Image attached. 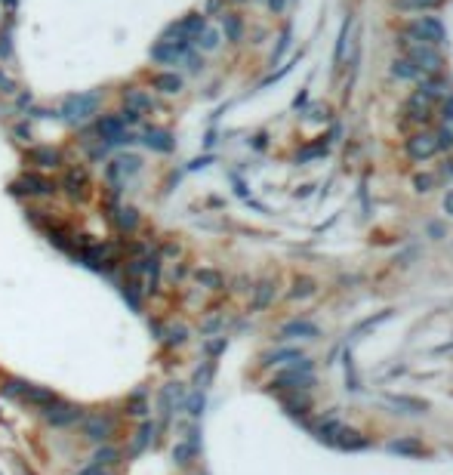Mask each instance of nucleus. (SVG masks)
Returning a JSON list of instances; mask_svg holds the SVG:
<instances>
[{"instance_id":"nucleus-8","label":"nucleus","mask_w":453,"mask_h":475,"mask_svg":"<svg viewBox=\"0 0 453 475\" xmlns=\"http://www.w3.org/2000/svg\"><path fill=\"white\" fill-rule=\"evenodd\" d=\"M204 28H207L204 12H188L185 19H179V22L170 25L167 34H164V37H179V40H194V37H198Z\"/></svg>"},{"instance_id":"nucleus-12","label":"nucleus","mask_w":453,"mask_h":475,"mask_svg":"<svg viewBox=\"0 0 453 475\" xmlns=\"http://www.w3.org/2000/svg\"><path fill=\"white\" fill-rule=\"evenodd\" d=\"M410 34L416 37V43H428V47L444 43V28H441V22L438 19H432V16L416 19V22L410 25Z\"/></svg>"},{"instance_id":"nucleus-28","label":"nucleus","mask_w":453,"mask_h":475,"mask_svg":"<svg viewBox=\"0 0 453 475\" xmlns=\"http://www.w3.org/2000/svg\"><path fill=\"white\" fill-rule=\"evenodd\" d=\"M127 411H130L133 417H145V413H148V398H145L142 389H139V392H133L130 398H127Z\"/></svg>"},{"instance_id":"nucleus-14","label":"nucleus","mask_w":453,"mask_h":475,"mask_svg":"<svg viewBox=\"0 0 453 475\" xmlns=\"http://www.w3.org/2000/svg\"><path fill=\"white\" fill-rule=\"evenodd\" d=\"M404 111H407L410 121L426 123V121H428V114H432V99L422 96V93L416 90V93H410V99L404 102Z\"/></svg>"},{"instance_id":"nucleus-37","label":"nucleus","mask_w":453,"mask_h":475,"mask_svg":"<svg viewBox=\"0 0 453 475\" xmlns=\"http://www.w3.org/2000/svg\"><path fill=\"white\" fill-rule=\"evenodd\" d=\"M75 475H114V469H105V466H96V463H90V466H83L81 472Z\"/></svg>"},{"instance_id":"nucleus-9","label":"nucleus","mask_w":453,"mask_h":475,"mask_svg":"<svg viewBox=\"0 0 453 475\" xmlns=\"http://www.w3.org/2000/svg\"><path fill=\"white\" fill-rule=\"evenodd\" d=\"M25 160L34 167H40V170H59V167L65 164V154L59 151L56 145H34L25 151Z\"/></svg>"},{"instance_id":"nucleus-31","label":"nucleus","mask_w":453,"mask_h":475,"mask_svg":"<svg viewBox=\"0 0 453 475\" xmlns=\"http://www.w3.org/2000/svg\"><path fill=\"white\" fill-rule=\"evenodd\" d=\"M194 40H198V47H200V49H216V47H219V31L207 25V28L200 31V34L194 37Z\"/></svg>"},{"instance_id":"nucleus-32","label":"nucleus","mask_w":453,"mask_h":475,"mask_svg":"<svg viewBox=\"0 0 453 475\" xmlns=\"http://www.w3.org/2000/svg\"><path fill=\"white\" fill-rule=\"evenodd\" d=\"M315 293V281H309V278H296V284H293L290 290V300H305V296Z\"/></svg>"},{"instance_id":"nucleus-44","label":"nucleus","mask_w":453,"mask_h":475,"mask_svg":"<svg viewBox=\"0 0 453 475\" xmlns=\"http://www.w3.org/2000/svg\"><path fill=\"white\" fill-rule=\"evenodd\" d=\"M0 56H10V34L0 37Z\"/></svg>"},{"instance_id":"nucleus-4","label":"nucleus","mask_w":453,"mask_h":475,"mask_svg":"<svg viewBox=\"0 0 453 475\" xmlns=\"http://www.w3.org/2000/svg\"><path fill=\"white\" fill-rule=\"evenodd\" d=\"M44 413V419L53 426V429H68V426H77L83 419V411L77 404H68V401H62L59 398L56 404H50L47 411H40Z\"/></svg>"},{"instance_id":"nucleus-2","label":"nucleus","mask_w":453,"mask_h":475,"mask_svg":"<svg viewBox=\"0 0 453 475\" xmlns=\"http://www.w3.org/2000/svg\"><path fill=\"white\" fill-rule=\"evenodd\" d=\"M81 429H83V438H90V441L108 444L114 435H118V419H114L112 413H105V411L87 413V417L81 419Z\"/></svg>"},{"instance_id":"nucleus-29","label":"nucleus","mask_w":453,"mask_h":475,"mask_svg":"<svg viewBox=\"0 0 453 475\" xmlns=\"http://www.w3.org/2000/svg\"><path fill=\"white\" fill-rule=\"evenodd\" d=\"M194 278H198V284H204V287H210V290L222 287V275H219L216 269H198L194 271Z\"/></svg>"},{"instance_id":"nucleus-7","label":"nucleus","mask_w":453,"mask_h":475,"mask_svg":"<svg viewBox=\"0 0 453 475\" xmlns=\"http://www.w3.org/2000/svg\"><path fill=\"white\" fill-rule=\"evenodd\" d=\"M62 188H65V195H68L71 201H83V197L90 195L87 167H81V164L68 167V170H65V176H62Z\"/></svg>"},{"instance_id":"nucleus-42","label":"nucleus","mask_w":453,"mask_h":475,"mask_svg":"<svg viewBox=\"0 0 453 475\" xmlns=\"http://www.w3.org/2000/svg\"><path fill=\"white\" fill-rule=\"evenodd\" d=\"M432 182H435L432 176H416V188H419V191H428V185H432Z\"/></svg>"},{"instance_id":"nucleus-26","label":"nucleus","mask_w":453,"mask_h":475,"mask_svg":"<svg viewBox=\"0 0 453 475\" xmlns=\"http://www.w3.org/2000/svg\"><path fill=\"white\" fill-rule=\"evenodd\" d=\"M151 435H155V426H151V423H142V426H139L136 438H133V448H130L133 454H142V450L151 444Z\"/></svg>"},{"instance_id":"nucleus-33","label":"nucleus","mask_w":453,"mask_h":475,"mask_svg":"<svg viewBox=\"0 0 453 475\" xmlns=\"http://www.w3.org/2000/svg\"><path fill=\"white\" fill-rule=\"evenodd\" d=\"M395 74H398V77H410V80H419V77H422V71H419V68H416L410 59L395 62Z\"/></svg>"},{"instance_id":"nucleus-21","label":"nucleus","mask_w":453,"mask_h":475,"mask_svg":"<svg viewBox=\"0 0 453 475\" xmlns=\"http://www.w3.org/2000/svg\"><path fill=\"white\" fill-rule=\"evenodd\" d=\"M419 93L422 96H428V99H444V96H450L447 93V80L444 77H422V84H419Z\"/></svg>"},{"instance_id":"nucleus-18","label":"nucleus","mask_w":453,"mask_h":475,"mask_svg":"<svg viewBox=\"0 0 453 475\" xmlns=\"http://www.w3.org/2000/svg\"><path fill=\"white\" fill-rule=\"evenodd\" d=\"M142 142L148 148H155V151H173V145H176L173 136H170L167 130H161V127H148V130H145V139Z\"/></svg>"},{"instance_id":"nucleus-38","label":"nucleus","mask_w":453,"mask_h":475,"mask_svg":"<svg viewBox=\"0 0 453 475\" xmlns=\"http://www.w3.org/2000/svg\"><path fill=\"white\" fill-rule=\"evenodd\" d=\"M438 0H398V6H407V10H422V6H435Z\"/></svg>"},{"instance_id":"nucleus-46","label":"nucleus","mask_w":453,"mask_h":475,"mask_svg":"<svg viewBox=\"0 0 453 475\" xmlns=\"http://www.w3.org/2000/svg\"><path fill=\"white\" fill-rule=\"evenodd\" d=\"M444 210H447V213H450V216H453V191H450V195H447V197H444Z\"/></svg>"},{"instance_id":"nucleus-35","label":"nucleus","mask_w":453,"mask_h":475,"mask_svg":"<svg viewBox=\"0 0 453 475\" xmlns=\"http://www.w3.org/2000/svg\"><path fill=\"white\" fill-rule=\"evenodd\" d=\"M164 343H167V345H182V343H185V327H182V324L167 327V330H164Z\"/></svg>"},{"instance_id":"nucleus-45","label":"nucleus","mask_w":453,"mask_h":475,"mask_svg":"<svg viewBox=\"0 0 453 475\" xmlns=\"http://www.w3.org/2000/svg\"><path fill=\"white\" fill-rule=\"evenodd\" d=\"M222 10V0H210V3H207V12H219Z\"/></svg>"},{"instance_id":"nucleus-6","label":"nucleus","mask_w":453,"mask_h":475,"mask_svg":"<svg viewBox=\"0 0 453 475\" xmlns=\"http://www.w3.org/2000/svg\"><path fill=\"white\" fill-rule=\"evenodd\" d=\"M96 136L105 145H120V142H133V136L127 133V123L120 121V114H105L96 121Z\"/></svg>"},{"instance_id":"nucleus-48","label":"nucleus","mask_w":453,"mask_h":475,"mask_svg":"<svg viewBox=\"0 0 453 475\" xmlns=\"http://www.w3.org/2000/svg\"><path fill=\"white\" fill-rule=\"evenodd\" d=\"M3 3H7V6H16V0H3Z\"/></svg>"},{"instance_id":"nucleus-43","label":"nucleus","mask_w":453,"mask_h":475,"mask_svg":"<svg viewBox=\"0 0 453 475\" xmlns=\"http://www.w3.org/2000/svg\"><path fill=\"white\" fill-rule=\"evenodd\" d=\"M164 256H179V244H173V241H170V244L164 247Z\"/></svg>"},{"instance_id":"nucleus-22","label":"nucleus","mask_w":453,"mask_h":475,"mask_svg":"<svg viewBox=\"0 0 453 475\" xmlns=\"http://www.w3.org/2000/svg\"><path fill=\"white\" fill-rule=\"evenodd\" d=\"M352 31H354V25L346 22V28H342V37H339V49H336V65H346V62L352 59V47H354Z\"/></svg>"},{"instance_id":"nucleus-34","label":"nucleus","mask_w":453,"mask_h":475,"mask_svg":"<svg viewBox=\"0 0 453 475\" xmlns=\"http://www.w3.org/2000/svg\"><path fill=\"white\" fill-rule=\"evenodd\" d=\"M25 386H28L25 380H16V376H10V380L3 382V395H7V398H16V401H19L22 392H25Z\"/></svg>"},{"instance_id":"nucleus-41","label":"nucleus","mask_w":453,"mask_h":475,"mask_svg":"<svg viewBox=\"0 0 453 475\" xmlns=\"http://www.w3.org/2000/svg\"><path fill=\"white\" fill-rule=\"evenodd\" d=\"M435 142H438V148H450L453 145V133H450V130H441V136Z\"/></svg>"},{"instance_id":"nucleus-39","label":"nucleus","mask_w":453,"mask_h":475,"mask_svg":"<svg viewBox=\"0 0 453 475\" xmlns=\"http://www.w3.org/2000/svg\"><path fill=\"white\" fill-rule=\"evenodd\" d=\"M13 136L19 142H31V127H28V123H19V127H13Z\"/></svg>"},{"instance_id":"nucleus-17","label":"nucleus","mask_w":453,"mask_h":475,"mask_svg":"<svg viewBox=\"0 0 453 475\" xmlns=\"http://www.w3.org/2000/svg\"><path fill=\"white\" fill-rule=\"evenodd\" d=\"M185 404V389L179 386V382H170V386H164L161 392V411H164V419H170V413L176 411V407Z\"/></svg>"},{"instance_id":"nucleus-27","label":"nucleus","mask_w":453,"mask_h":475,"mask_svg":"<svg viewBox=\"0 0 453 475\" xmlns=\"http://www.w3.org/2000/svg\"><path fill=\"white\" fill-rule=\"evenodd\" d=\"M142 293H145V290L139 287V281H136V278H130V281L124 284V300L130 302V306L136 308V312H139V308H142Z\"/></svg>"},{"instance_id":"nucleus-23","label":"nucleus","mask_w":453,"mask_h":475,"mask_svg":"<svg viewBox=\"0 0 453 475\" xmlns=\"http://www.w3.org/2000/svg\"><path fill=\"white\" fill-rule=\"evenodd\" d=\"M281 337H318V327L309 321H290L281 327Z\"/></svg>"},{"instance_id":"nucleus-5","label":"nucleus","mask_w":453,"mask_h":475,"mask_svg":"<svg viewBox=\"0 0 453 475\" xmlns=\"http://www.w3.org/2000/svg\"><path fill=\"white\" fill-rule=\"evenodd\" d=\"M13 188L19 191V195H28V197H53L59 191L56 182L40 176V173H22V176L13 182Z\"/></svg>"},{"instance_id":"nucleus-10","label":"nucleus","mask_w":453,"mask_h":475,"mask_svg":"<svg viewBox=\"0 0 453 475\" xmlns=\"http://www.w3.org/2000/svg\"><path fill=\"white\" fill-rule=\"evenodd\" d=\"M108 219H112V226L118 228V232H124V234L136 232V226H139V213H136V207H127V204H118L114 197L108 201Z\"/></svg>"},{"instance_id":"nucleus-40","label":"nucleus","mask_w":453,"mask_h":475,"mask_svg":"<svg viewBox=\"0 0 453 475\" xmlns=\"http://www.w3.org/2000/svg\"><path fill=\"white\" fill-rule=\"evenodd\" d=\"M444 123H453V96H444V108H441Z\"/></svg>"},{"instance_id":"nucleus-13","label":"nucleus","mask_w":453,"mask_h":475,"mask_svg":"<svg viewBox=\"0 0 453 475\" xmlns=\"http://www.w3.org/2000/svg\"><path fill=\"white\" fill-rule=\"evenodd\" d=\"M56 401H59V395L53 392V389H47V386H34V382H28L25 392H22V398H19V404L31 407V411H47V407L56 404Z\"/></svg>"},{"instance_id":"nucleus-47","label":"nucleus","mask_w":453,"mask_h":475,"mask_svg":"<svg viewBox=\"0 0 453 475\" xmlns=\"http://www.w3.org/2000/svg\"><path fill=\"white\" fill-rule=\"evenodd\" d=\"M268 6H272L274 12H281V10H284V0H268Z\"/></svg>"},{"instance_id":"nucleus-3","label":"nucleus","mask_w":453,"mask_h":475,"mask_svg":"<svg viewBox=\"0 0 453 475\" xmlns=\"http://www.w3.org/2000/svg\"><path fill=\"white\" fill-rule=\"evenodd\" d=\"M188 53H192V40H179V37H161V40L148 49L151 62H157V65H176V62H182Z\"/></svg>"},{"instance_id":"nucleus-15","label":"nucleus","mask_w":453,"mask_h":475,"mask_svg":"<svg viewBox=\"0 0 453 475\" xmlns=\"http://www.w3.org/2000/svg\"><path fill=\"white\" fill-rule=\"evenodd\" d=\"M124 111H133V114L142 117L145 111H151V96L139 86H130V90H124Z\"/></svg>"},{"instance_id":"nucleus-11","label":"nucleus","mask_w":453,"mask_h":475,"mask_svg":"<svg viewBox=\"0 0 453 475\" xmlns=\"http://www.w3.org/2000/svg\"><path fill=\"white\" fill-rule=\"evenodd\" d=\"M407 59L413 62L419 71H428V74L441 71V56L435 53V47H428V43H413V47H407Z\"/></svg>"},{"instance_id":"nucleus-24","label":"nucleus","mask_w":453,"mask_h":475,"mask_svg":"<svg viewBox=\"0 0 453 475\" xmlns=\"http://www.w3.org/2000/svg\"><path fill=\"white\" fill-rule=\"evenodd\" d=\"M198 454V438H185V441L182 444H176V450H173V456H176V463H182V466H185V463H192V456Z\"/></svg>"},{"instance_id":"nucleus-20","label":"nucleus","mask_w":453,"mask_h":475,"mask_svg":"<svg viewBox=\"0 0 453 475\" xmlns=\"http://www.w3.org/2000/svg\"><path fill=\"white\" fill-rule=\"evenodd\" d=\"M90 463H96V466H105V469H114L120 463V450L114 448V444H99Z\"/></svg>"},{"instance_id":"nucleus-1","label":"nucleus","mask_w":453,"mask_h":475,"mask_svg":"<svg viewBox=\"0 0 453 475\" xmlns=\"http://www.w3.org/2000/svg\"><path fill=\"white\" fill-rule=\"evenodd\" d=\"M96 111H99V93H75V96H68L62 102L59 114H62L68 123H83V121H90Z\"/></svg>"},{"instance_id":"nucleus-30","label":"nucleus","mask_w":453,"mask_h":475,"mask_svg":"<svg viewBox=\"0 0 453 475\" xmlns=\"http://www.w3.org/2000/svg\"><path fill=\"white\" fill-rule=\"evenodd\" d=\"M272 296H274V284H272V281H262L259 287H256V296H253V308H262V306H268V302H272Z\"/></svg>"},{"instance_id":"nucleus-36","label":"nucleus","mask_w":453,"mask_h":475,"mask_svg":"<svg viewBox=\"0 0 453 475\" xmlns=\"http://www.w3.org/2000/svg\"><path fill=\"white\" fill-rule=\"evenodd\" d=\"M182 407H188L192 417H200V411H204V389H194V395L192 398H185V404Z\"/></svg>"},{"instance_id":"nucleus-25","label":"nucleus","mask_w":453,"mask_h":475,"mask_svg":"<svg viewBox=\"0 0 453 475\" xmlns=\"http://www.w3.org/2000/svg\"><path fill=\"white\" fill-rule=\"evenodd\" d=\"M222 28H225V37H229L231 43L241 40L244 25H241V19H237V16H231V12H222Z\"/></svg>"},{"instance_id":"nucleus-19","label":"nucleus","mask_w":453,"mask_h":475,"mask_svg":"<svg viewBox=\"0 0 453 475\" xmlns=\"http://www.w3.org/2000/svg\"><path fill=\"white\" fill-rule=\"evenodd\" d=\"M151 86H155V90H161V93H167V96H173V93L182 90V77L176 71H161V74H155V77H151Z\"/></svg>"},{"instance_id":"nucleus-16","label":"nucleus","mask_w":453,"mask_h":475,"mask_svg":"<svg viewBox=\"0 0 453 475\" xmlns=\"http://www.w3.org/2000/svg\"><path fill=\"white\" fill-rule=\"evenodd\" d=\"M407 151H410V158L413 160H426V158H432V154L438 151V142H435V136L419 133V136H413V139L407 142Z\"/></svg>"}]
</instances>
